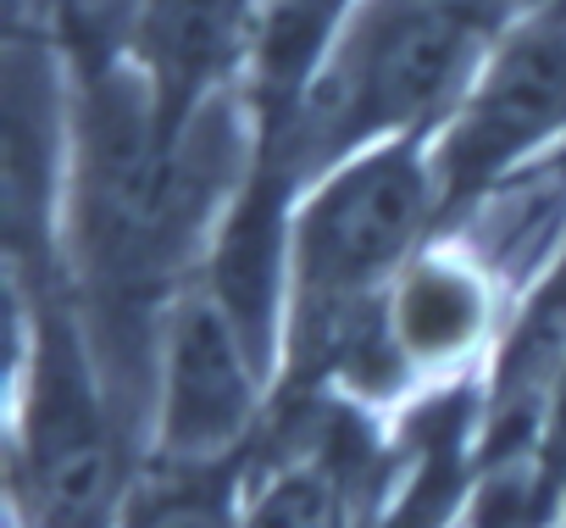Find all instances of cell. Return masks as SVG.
Masks as SVG:
<instances>
[{"label": "cell", "instance_id": "1", "mask_svg": "<svg viewBox=\"0 0 566 528\" xmlns=\"http://www.w3.org/2000/svg\"><path fill=\"white\" fill-rule=\"evenodd\" d=\"M494 23L478 0H361L295 112L277 123V173H334L389 145V134L461 106L489 62Z\"/></svg>", "mask_w": 566, "mask_h": 528}, {"label": "cell", "instance_id": "2", "mask_svg": "<svg viewBox=\"0 0 566 528\" xmlns=\"http://www.w3.org/2000/svg\"><path fill=\"white\" fill-rule=\"evenodd\" d=\"M145 68H106L84 95L78 250L101 307L128 318L178 261L200 211V173Z\"/></svg>", "mask_w": 566, "mask_h": 528}, {"label": "cell", "instance_id": "3", "mask_svg": "<svg viewBox=\"0 0 566 528\" xmlns=\"http://www.w3.org/2000/svg\"><path fill=\"white\" fill-rule=\"evenodd\" d=\"M433 211H444L433 156L411 139L373 145L323 173L290 228L301 351L334 356L350 323L389 301L395 279L417 261Z\"/></svg>", "mask_w": 566, "mask_h": 528}, {"label": "cell", "instance_id": "4", "mask_svg": "<svg viewBox=\"0 0 566 528\" xmlns=\"http://www.w3.org/2000/svg\"><path fill=\"white\" fill-rule=\"evenodd\" d=\"M18 500L29 528H123V428L67 312H40V345L18 428Z\"/></svg>", "mask_w": 566, "mask_h": 528}, {"label": "cell", "instance_id": "5", "mask_svg": "<svg viewBox=\"0 0 566 528\" xmlns=\"http://www.w3.org/2000/svg\"><path fill=\"white\" fill-rule=\"evenodd\" d=\"M566 128V0L511 29L433 145L439 206H467Z\"/></svg>", "mask_w": 566, "mask_h": 528}, {"label": "cell", "instance_id": "6", "mask_svg": "<svg viewBox=\"0 0 566 528\" xmlns=\"http://www.w3.org/2000/svg\"><path fill=\"white\" fill-rule=\"evenodd\" d=\"M261 356L211 290L167 307L156 356V456L172 473L228 462L261 412Z\"/></svg>", "mask_w": 566, "mask_h": 528}, {"label": "cell", "instance_id": "7", "mask_svg": "<svg viewBox=\"0 0 566 528\" xmlns=\"http://www.w3.org/2000/svg\"><path fill=\"white\" fill-rule=\"evenodd\" d=\"M261 23V0H145L134 12V62L161 95L172 128H189L200 95L228 73Z\"/></svg>", "mask_w": 566, "mask_h": 528}, {"label": "cell", "instance_id": "8", "mask_svg": "<svg viewBox=\"0 0 566 528\" xmlns=\"http://www.w3.org/2000/svg\"><path fill=\"white\" fill-rule=\"evenodd\" d=\"M400 367H444L489 334V279L455 256H417L384 301Z\"/></svg>", "mask_w": 566, "mask_h": 528}, {"label": "cell", "instance_id": "9", "mask_svg": "<svg viewBox=\"0 0 566 528\" xmlns=\"http://www.w3.org/2000/svg\"><path fill=\"white\" fill-rule=\"evenodd\" d=\"M0 156H7L12 239H29L51 206V68L29 45L7 56V106H0Z\"/></svg>", "mask_w": 566, "mask_h": 528}, {"label": "cell", "instance_id": "10", "mask_svg": "<svg viewBox=\"0 0 566 528\" xmlns=\"http://www.w3.org/2000/svg\"><path fill=\"white\" fill-rule=\"evenodd\" d=\"M345 23H350V0H261L255 56H261V79H266V101L277 123L295 112L312 73L345 34Z\"/></svg>", "mask_w": 566, "mask_h": 528}, {"label": "cell", "instance_id": "11", "mask_svg": "<svg viewBox=\"0 0 566 528\" xmlns=\"http://www.w3.org/2000/svg\"><path fill=\"white\" fill-rule=\"evenodd\" d=\"M239 528H356L350 467L334 451H306L283 462L244 506Z\"/></svg>", "mask_w": 566, "mask_h": 528}, {"label": "cell", "instance_id": "12", "mask_svg": "<svg viewBox=\"0 0 566 528\" xmlns=\"http://www.w3.org/2000/svg\"><path fill=\"white\" fill-rule=\"evenodd\" d=\"M244 511L233 506L228 473H178V484L150 489L128 506L123 528H239Z\"/></svg>", "mask_w": 566, "mask_h": 528}, {"label": "cell", "instance_id": "13", "mask_svg": "<svg viewBox=\"0 0 566 528\" xmlns=\"http://www.w3.org/2000/svg\"><path fill=\"white\" fill-rule=\"evenodd\" d=\"M78 18H112V12H139L145 0H67Z\"/></svg>", "mask_w": 566, "mask_h": 528}, {"label": "cell", "instance_id": "14", "mask_svg": "<svg viewBox=\"0 0 566 528\" xmlns=\"http://www.w3.org/2000/svg\"><path fill=\"white\" fill-rule=\"evenodd\" d=\"M478 7L489 18H505V12H544V7H555V0H478Z\"/></svg>", "mask_w": 566, "mask_h": 528}]
</instances>
